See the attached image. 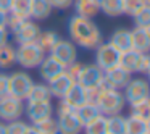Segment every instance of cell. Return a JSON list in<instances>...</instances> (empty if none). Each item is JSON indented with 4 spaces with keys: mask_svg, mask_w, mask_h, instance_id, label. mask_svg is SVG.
Returning a JSON list of instances; mask_svg holds the SVG:
<instances>
[{
    "mask_svg": "<svg viewBox=\"0 0 150 134\" xmlns=\"http://www.w3.org/2000/svg\"><path fill=\"white\" fill-rule=\"evenodd\" d=\"M139 57L140 53L136 52V50H126V52L121 53L120 57V63L118 65L121 66V68H124L126 71H129L131 74L132 73H137V63H139Z\"/></svg>",
    "mask_w": 150,
    "mask_h": 134,
    "instance_id": "cell-22",
    "label": "cell"
},
{
    "mask_svg": "<svg viewBox=\"0 0 150 134\" xmlns=\"http://www.w3.org/2000/svg\"><path fill=\"white\" fill-rule=\"evenodd\" d=\"M120 57L121 52H118L110 42H102L95 49V65L102 71H107V69L113 68L120 63Z\"/></svg>",
    "mask_w": 150,
    "mask_h": 134,
    "instance_id": "cell-7",
    "label": "cell"
},
{
    "mask_svg": "<svg viewBox=\"0 0 150 134\" xmlns=\"http://www.w3.org/2000/svg\"><path fill=\"white\" fill-rule=\"evenodd\" d=\"M108 42L118 50V52H126V50H131L132 49V37H131V31L129 29H116L113 34H111L110 40Z\"/></svg>",
    "mask_w": 150,
    "mask_h": 134,
    "instance_id": "cell-17",
    "label": "cell"
},
{
    "mask_svg": "<svg viewBox=\"0 0 150 134\" xmlns=\"http://www.w3.org/2000/svg\"><path fill=\"white\" fill-rule=\"evenodd\" d=\"M97 105L100 108L102 115L111 116V115H118L123 111L126 100H124L123 92L118 91V89H105L98 97Z\"/></svg>",
    "mask_w": 150,
    "mask_h": 134,
    "instance_id": "cell-4",
    "label": "cell"
},
{
    "mask_svg": "<svg viewBox=\"0 0 150 134\" xmlns=\"http://www.w3.org/2000/svg\"><path fill=\"white\" fill-rule=\"evenodd\" d=\"M7 20H8V13L0 10V28H7Z\"/></svg>",
    "mask_w": 150,
    "mask_h": 134,
    "instance_id": "cell-44",
    "label": "cell"
},
{
    "mask_svg": "<svg viewBox=\"0 0 150 134\" xmlns=\"http://www.w3.org/2000/svg\"><path fill=\"white\" fill-rule=\"evenodd\" d=\"M149 69H150V52L140 53L139 63H137V73H144V74H147Z\"/></svg>",
    "mask_w": 150,
    "mask_h": 134,
    "instance_id": "cell-37",
    "label": "cell"
},
{
    "mask_svg": "<svg viewBox=\"0 0 150 134\" xmlns=\"http://www.w3.org/2000/svg\"><path fill=\"white\" fill-rule=\"evenodd\" d=\"M142 7V0H123V13L129 15V16H134Z\"/></svg>",
    "mask_w": 150,
    "mask_h": 134,
    "instance_id": "cell-34",
    "label": "cell"
},
{
    "mask_svg": "<svg viewBox=\"0 0 150 134\" xmlns=\"http://www.w3.org/2000/svg\"><path fill=\"white\" fill-rule=\"evenodd\" d=\"M145 29H147V33H149V34H150V26H147V28H145Z\"/></svg>",
    "mask_w": 150,
    "mask_h": 134,
    "instance_id": "cell-48",
    "label": "cell"
},
{
    "mask_svg": "<svg viewBox=\"0 0 150 134\" xmlns=\"http://www.w3.org/2000/svg\"><path fill=\"white\" fill-rule=\"evenodd\" d=\"M147 133H150V131L145 118L137 116L134 113H131L126 118V134H147Z\"/></svg>",
    "mask_w": 150,
    "mask_h": 134,
    "instance_id": "cell-20",
    "label": "cell"
},
{
    "mask_svg": "<svg viewBox=\"0 0 150 134\" xmlns=\"http://www.w3.org/2000/svg\"><path fill=\"white\" fill-rule=\"evenodd\" d=\"M68 33L71 37V42L86 50H95L97 45L103 42V37L97 24L89 18H82L79 15L69 20Z\"/></svg>",
    "mask_w": 150,
    "mask_h": 134,
    "instance_id": "cell-1",
    "label": "cell"
},
{
    "mask_svg": "<svg viewBox=\"0 0 150 134\" xmlns=\"http://www.w3.org/2000/svg\"><path fill=\"white\" fill-rule=\"evenodd\" d=\"M102 79H103V71L95 63H92V65H82L81 73L76 78V82H79L86 89H92L100 84Z\"/></svg>",
    "mask_w": 150,
    "mask_h": 134,
    "instance_id": "cell-12",
    "label": "cell"
},
{
    "mask_svg": "<svg viewBox=\"0 0 150 134\" xmlns=\"http://www.w3.org/2000/svg\"><path fill=\"white\" fill-rule=\"evenodd\" d=\"M0 134H5V124L0 123Z\"/></svg>",
    "mask_w": 150,
    "mask_h": 134,
    "instance_id": "cell-45",
    "label": "cell"
},
{
    "mask_svg": "<svg viewBox=\"0 0 150 134\" xmlns=\"http://www.w3.org/2000/svg\"><path fill=\"white\" fill-rule=\"evenodd\" d=\"M49 53L52 57H55L65 68L78 60V49H76V45L71 40H65V39H60L58 42L52 47V50H50Z\"/></svg>",
    "mask_w": 150,
    "mask_h": 134,
    "instance_id": "cell-9",
    "label": "cell"
},
{
    "mask_svg": "<svg viewBox=\"0 0 150 134\" xmlns=\"http://www.w3.org/2000/svg\"><path fill=\"white\" fill-rule=\"evenodd\" d=\"M131 37H132V50L139 53L150 52V34L147 33L145 28H134L131 31Z\"/></svg>",
    "mask_w": 150,
    "mask_h": 134,
    "instance_id": "cell-18",
    "label": "cell"
},
{
    "mask_svg": "<svg viewBox=\"0 0 150 134\" xmlns=\"http://www.w3.org/2000/svg\"><path fill=\"white\" fill-rule=\"evenodd\" d=\"M107 134H126V118L121 113L107 116Z\"/></svg>",
    "mask_w": 150,
    "mask_h": 134,
    "instance_id": "cell-25",
    "label": "cell"
},
{
    "mask_svg": "<svg viewBox=\"0 0 150 134\" xmlns=\"http://www.w3.org/2000/svg\"><path fill=\"white\" fill-rule=\"evenodd\" d=\"M74 82H76V79L65 69L62 74H58L57 78H53L52 81H49L47 84H49V89H50V92H52V97L62 99L63 95L71 89V86L74 84Z\"/></svg>",
    "mask_w": 150,
    "mask_h": 134,
    "instance_id": "cell-14",
    "label": "cell"
},
{
    "mask_svg": "<svg viewBox=\"0 0 150 134\" xmlns=\"http://www.w3.org/2000/svg\"><path fill=\"white\" fill-rule=\"evenodd\" d=\"M53 8H58V10H66L68 7L73 5V0H50Z\"/></svg>",
    "mask_w": 150,
    "mask_h": 134,
    "instance_id": "cell-40",
    "label": "cell"
},
{
    "mask_svg": "<svg viewBox=\"0 0 150 134\" xmlns=\"http://www.w3.org/2000/svg\"><path fill=\"white\" fill-rule=\"evenodd\" d=\"M16 63V49L13 45H5L0 47V69H8Z\"/></svg>",
    "mask_w": 150,
    "mask_h": 134,
    "instance_id": "cell-26",
    "label": "cell"
},
{
    "mask_svg": "<svg viewBox=\"0 0 150 134\" xmlns=\"http://www.w3.org/2000/svg\"><path fill=\"white\" fill-rule=\"evenodd\" d=\"M8 95V74L0 73V97Z\"/></svg>",
    "mask_w": 150,
    "mask_h": 134,
    "instance_id": "cell-38",
    "label": "cell"
},
{
    "mask_svg": "<svg viewBox=\"0 0 150 134\" xmlns=\"http://www.w3.org/2000/svg\"><path fill=\"white\" fill-rule=\"evenodd\" d=\"M28 124L21 120L8 121V124H5V134H24Z\"/></svg>",
    "mask_w": 150,
    "mask_h": 134,
    "instance_id": "cell-35",
    "label": "cell"
},
{
    "mask_svg": "<svg viewBox=\"0 0 150 134\" xmlns=\"http://www.w3.org/2000/svg\"><path fill=\"white\" fill-rule=\"evenodd\" d=\"M144 7H150V0H142Z\"/></svg>",
    "mask_w": 150,
    "mask_h": 134,
    "instance_id": "cell-46",
    "label": "cell"
},
{
    "mask_svg": "<svg viewBox=\"0 0 150 134\" xmlns=\"http://www.w3.org/2000/svg\"><path fill=\"white\" fill-rule=\"evenodd\" d=\"M76 113H78L79 120L82 121V124L89 123V121L95 120V118H98L102 115L100 108H98L97 104H92V102H87V104L81 105V107L76 110Z\"/></svg>",
    "mask_w": 150,
    "mask_h": 134,
    "instance_id": "cell-23",
    "label": "cell"
},
{
    "mask_svg": "<svg viewBox=\"0 0 150 134\" xmlns=\"http://www.w3.org/2000/svg\"><path fill=\"white\" fill-rule=\"evenodd\" d=\"M44 58H45V52L36 42L21 44L16 49V63L24 69L39 68Z\"/></svg>",
    "mask_w": 150,
    "mask_h": 134,
    "instance_id": "cell-3",
    "label": "cell"
},
{
    "mask_svg": "<svg viewBox=\"0 0 150 134\" xmlns=\"http://www.w3.org/2000/svg\"><path fill=\"white\" fill-rule=\"evenodd\" d=\"M132 18H134V24H136V28L150 26V7H142Z\"/></svg>",
    "mask_w": 150,
    "mask_h": 134,
    "instance_id": "cell-32",
    "label": "cell"
},
{
    "mask_svg": "<svg viewBox=\"0 0 150 134\" xmlns=\"http://www.w3.org/2000/svg\"><path fill=\"white\" fill-rule=\"evenodd\" d=\"M131 113L137 115V116H142L147 120L150 116V100L145 99V100H140L137 104L131 105Z\"/></svg>",
    "mask_w": 150,
    "mask_h": 134,
    "instance_id": "cell-33",
    "label": "cell"
},
{
    "mask_svg": "<svg viewBox=\"0 0 150 134\" xmlns=\"http://www.w3.org/2000/svg\"><path fill=\"white\" fill-rule=\"evenodd\" d=\"M31 4H33V0H13L10 11L21 15V16L31 18Z\"/></svg>",
    "mask_w": 150,
    "mask_h": 134,
    "instance_id": "cell-30",
    "label": "cell"
},
{
    "mask_svg": "<svg viewBox=\"0 0 150 134\" xmlns=\"http://www.w3.org/2000/svg\"><path fill=\"white\" fill-rule=\"evenodd\" d=\"M100 11H103L107 16H121L123 13V0H100Z\"/></svg>",
    "mask_w": 150,
    "mask_h": 134,
    "instance_id": "cell-28",
    "label": "cell"
},
{
    "mask_svg": "<svg viewBox=\"0 0 150 134\" xmlns=\"http://www.w3.org/2000/svg\"><path fill=\"white\" fill-rule=\"evenodd\" d=\"M11 4H13V0H0V10L5 11V13H10Z\"/></svg>",
    "mask_w": 150,
    "mask_h": 134,
    "instance_id": "cell-42",
    "label": "cell"
},
{
    "mask_svg": "<svg viewBox=\"0 0 150 134\" xmlns=\"http://www.w3.org/2000/svg\"><path fill=\"white\" fill-rule=\"evenodd\" d=\"M147 134H150V133H147Z\"/></svg>",
    "mask_w": 150,
    "mask_h": 134,
    "instance_id": "cell-50",
    "label": "cell"
},
{
    "mask_svg": "<svg viewBox=\"0 0 150 134\" xmlns=\"http://www.w3.org/2000/svg\"><path fill=\"white\" fill-rule=\"evenodd\" d=\"M58 40H60V36H58V33H55V31H44V33L40 31V34H39V37H37L36 44L47 53V52L52 50V47L55 45Z\"/></svg>",
    "mask_w": 150,
    "mask_h": 134,
    "instance_id": "cell-27",
    "label": "cell"
},
{
    "mask_svg": "<svg viewBox=\"0 0 150 134\" xmlns=\"http://www.w3.org/2000/svg\"><path fill=\"white\" fill-rule=\"evenodd\" d=\"M8 37H10V31L7 28H0V47L8 44Z\"/></svg>",
    "mask_w": 150,
    "mask_h": 134,
    "instance_id": "cell-41",
    "label": "cell"
},
{
    "mask_svg": "<svg viewBox=\"0 0 150 134\" xmlns=\"http://www.w3.org/2000/svg\"><path fill=\"white\" fill-rule=\"evenodd\" d=\"M81 68H82V63H79L78 60H76L74 63H71V65H68V66H66V71H68L69 74H71L73 78L76 79V78L79 76V73H81Z\"/></svg>",
    "mask_w": 150,
    "mask_h": 134,
    "instance_id": "cell-39",
    "label": "cell"
},
{
    "mask_svg": "<svg viewBox=\"0 0 150 134\" xmlns=\"http://www.w3.org/2000/svg\"><path fill=\"white\" fill-rule=\"evenodd\" d=\"M24 113L29 118V121L33 124L39 123L42 120H47V118L53 116V105L52 100L47 102H31L28 100V104L24 105Z\"/></svg>",
    "mask_w": 150,
    "mask_h": 134,
    "instance_id": "cell-10",
    "label": "cell"
},
{
    "mask_svg": "<svg viewBox=\"0 0 150 134\" xmlns=\"http://www.w3.org/2000/svg\"><path fill=\"white\" fill-rule=\"evenodd\" d=\"M123 95L126 104L134 105L140 100H145L150 95V84L145 78H131V81L123 89Z\"/></svg>",
    "mask_w": 150,
    "mask_h": 134,
    "instance_id": "cell-6",
    "label": "cell"
},
{
    "mask_svg": "<svg viewBox=\"0 0 150 134\" xmlns=\"http://www.w3.org/2000/svg\"><path fill=\"white\" fill-rule=\"evenodd\" d=\"M98 2H100V0H98Z\"/></svg>",
    "mask_w": 150,
    "mask_h": 134,
    "instance_id": "cell-51",
    "label": "cell"
},
{
    "mask_svg": "<svg viewBox=\"0 0 150 134\" xmlns=\"http://www.w3.org/2000/svg\"><path fill=\"white\" fill-rule=\"evenodd\" d=\"M74 4V10L76 15L82 18H92L100 11V5H98V0H73Z\"/></svg>",
    "mask_w": 150,
    "mask_h": 134,
    "instance_id": "cell-19",
    "label": "cell"
},
{
    "mask_svg": "<svg viewBox=\"0 0 150 134\" xmlns=\"http://www.w3.org/2000/svg\"><path fill=\"white\" fill-rule=\"evenodd\" d=\"M24 134H40V131L37 129L36 124H28L26 129H24Z\"/></svg>",
    "mask_w": 150,
    "mask_h": 134,
    "instance_id": "cell-43",
    "label": "cell"
},
{
    "mask_svg": "<svg viewBox=\"0 0 150 134\" xmlns=\"http://www.w3.org/2000/svg\"><path fill=\"white\" fill-rule=\"evenodd\" d=\"M57 124H58L60 134H81L84 128L82 121L76 113V108L69 107L62 99L57 105Z\"/></svg>",
    "mask_w": 150,
    "mask_h": 134,
    "instance_id": "cell-2",
    "label": "cell"
},
{
    "mask_svg": "<svg viewBox=\"0 0 150 134\" xmlns=\"http://www.w3.org/2000/svg\"><path fill=\"white\" fill-rule=\"evenodd\" d=\"M36 126H37V129L40 131V134H60L58 133V124H57V118H53V116L36 123Z\"/></svg>",
    "mask_w": 150,
    "mask_h": 134,
    "instance_id": "cell-31",
    "label": "cell"
},
{
    "mask_svg": "<svg viewBox=\"0 0 150 134\" xmlns=\"http://www.w3.org/2000/svg\"><path fill=\"white\" fill-rule=\"evenodd\" d=\"M26 20H29V18H26V16H21V15H16V13H8V20H7V29L10 31H15L20 24H23Z\"/></svg>",
    "mask_w": 150,
    "mask_h": 134,
    "instance_id": "cell-36",
    "label": "cell"
},
{
    "mask_svg": "<svg viewBox=\"0 0 150 134\" xmlns=\"http://www.w3.org/2000/svg\"><path fill=\"white\" fill-rule=\"evenodd\" d=\"M53 7L50 0H33L31 4V18L33 20H45L50 16Z\"/></svg>",
    "mask_w": 150,
    "mask_h": 134,
    "instance_id": "cell-21",
    "label": "cell"
},
{
    "mask_svg": "<svg viewBox=\"0 0 150 134\" xmlns=\"http://www.w3.org/2000/svg\"><path fill=\"white\" fill-rule=\"evenodd\" d=\"M149 100H150V95H149Z\"/></svg>",
    "mask_w": 150,
    "mask_h": 134,
    "instance_id": "cell-49",
    "label": "cell"
},
{
    "mask_svg": "<svg viewBox=\"0 0 150 134\" xmlns=\"http://www.w3.org/2000/svg\"><path fill=\"white\" fill-rule=\"evenodd\" d=\"M103 76L107 79V82L110 84L111 89H118V91H123L126 87V84L131 81L132 74L129 71H126L124 68H121L120 65L113 66V68L103 71Z\"/></svg>",
    "mask_w": 150,
    "mask_h": 134,
    "instance_id": "cell-13",
    "label": "cell"
},
{
    "mask_svg": "<svg viewBox=\"0 0 150 134\" xmlns=\"http://www.w3.org/2000/svg\"><path fill=\"white\" fill-rule=\"evenodd\" d=\"M24 113V100L11 95L0 97V120L2 121H15L20 120Z\"/></svg>",
    "mask_w": 150,
    "mask_h": 134,
    "instance_id": "cell-8",
    "label": "cell"
},
{
    "mask_svg": "<svg viewBox=\"0 0 150 134\" xmlns=\"http://www.w3.org/2000/svg\"><path fill=\"white\" fill-rule=\"evenodd\" d=\"M84 134H107V116L100 115L98 118L89 121L82 128Z\"/></svg>",
    "mask_w": 150,
    "mask_h": 134,
    "instance_id": "cell-29",
    "label": "cell"
},
{
    "mask_svg": "<svg viewBox=\"0 0 150 134\" xmlns=\"http://www.w3.org/2000/svg\"><path fill=\"white\" fill-rule=\"evenodd\" d=\"M26 100H31V102L52 100V92H50V89H49V84H36V82H34L31 91H29V94H28Z\"/></svg>",
    "mask_w": 150,
    "mask_h": 134,
    "instance_id": "cell-24",
    "label": "cell"
},
{
    "mask_svg": "<svg viewBox=\"0 0 150 134\" xmlns=\"http://www.w3.org/2000/svg\"><path fill=\"white\" fill-rule=\"evenodd\" d=\"M11 34H13V40L18 45H21V44H29V42H36L37 40V37L40 34V28L36 21H33L29 18L23 24H20L15 31H11Z\"/></svg>",
    "mask_w": 150,
    "mask_h": 134,
    "instance_id": "cell-11",
    "label": "cell"
},
{
    "mask_svg": "<svg viewBox=\"0 0 150 134\" xmlns=\"http://www.w3.org/2000/svg\"><path fill=\"white\" fill-rule=\"evenodd\" d=\"M34 81L29 73L26 71H15L8 74V95L26 100Z\"/></svg>",
    "mask_w": 150,
    "mask_h": 134,
    "instance_id": "cell-5",
    "label": "cell"
},
{
    "mask_svg": "<svg viewBox=\"0 0 150 134\" xmlns=\"http://www.w3.org/2000/svg\"><path fill=\"white\" fill-rule=\"evenodd\" d=\"M65 69L66 68L55 58V57L45 55V58H44L42 63L39 65V74L45 82H49V81H52L53 78H57L58 74H62Z\"/></svg>",
    "mask_w": 150,
    "mask_h": 134,
    "instance_id": "cell-15",
    "label": "cell"
},
{
    "mask_svg": "<svg viewBox=\"0 0 150 134\" xmlns=\"http://www.w3.org/2000/svg\"><path fill=\"white\" fill-rule=\"evenodd\" d=\"M147 81H149V84H150V69H149V73H147Z\"/></svg>",
    "mask_w": 150,
    "mask_h": 134,
    "instance_id": "cell-47",
    "label": "cell"
},
{
    "mask_svg": "<svg viewBox=\"0 0 150 134\" xmlns=\"http://www.w3.org/2000/svg\"><path fill=\"white\" fill-rule=\"evenodd\" d=\"M62 100H65L69 107H73V108L78 110L81 105H84V104H87V102H89L87 89L82 87L79 82H74V84L71 86V89H69V91L62 97Z\"/></svg>",
    "mask_w": 150,
    "mask_h": 134,
    "instance_id": "cell-16",
    "label": "cell"
}]
</instances>
